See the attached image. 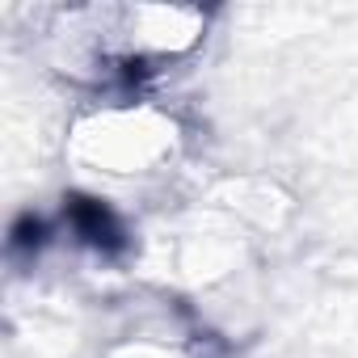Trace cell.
<instances>
[{
    "label": "cell",
    "instance_id": "obj_1",
    "mask_svg": "<svg viewBox=\"0 0 358 358\" xmlns=\"http://www.w3.org/2000/svg\"><path fill=\"white\" fill-rule=\"evenodd\" d=\"M194 152V127L164 89H114L72 101L59 122V160L80 199L118 211L164 194Z\"/></svg>",
    "mask_w": 358,
    "mask_h": 358
},
{
    "label": "cell",
    "instance_id": "obj_2",
    "mask_svg": "<svg viewBox=\"0 0 358 358\" xmlns=\"http://www.w3.org/2000/svg\"><path fill=\"white\" fill-rule=\"evenodd\" d=\"M106 51L114 89H164L177 72H190L215 38L220 13L207 5L173 0H101Z\"/></svg>",
    "mask_w": 358,
    "mask_h": 358
},
{
    "label": "cell",
    "instance_id": "obj_3",
    "mask_svg": "<svg viewBox=\"0 0 358 358\" xmlns=\"http://www.w3.org/2000/svg\"><path fill=\"white\" fill-rule=\"evenodd\" d=\"M224 354H228L224 333L203 316V308L164 287L127 299L93 350V358H224Z\"/></svg>",
    "mask_w": 358,
    "mask_h": 358
}]
</instances>
